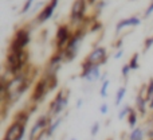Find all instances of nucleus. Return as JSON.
<instances>
[{
	"instance_id": "1",
	"label": "nucleus",
	"mask_w": 153,
	"mask_h": 140,
	"mask_svg": "<svg viewBox=\"0 0 153 140\" xmlns=\"http://www.w3.org/2000/svg\"><path fill=\"white\" fill-rule=\"evenodd\" d=\"M100 67L98 65H93V64H89L86 62L83 66V73H82V78L87 79L89 82H93V81H97L100 78Z\"/></svg>"
},
{
	"instance_id": "2",
	"label": "nucleus",
	"mask_w": 153,
	"mask_h": 140,
	"mask_svg": "<svg viewBox=\"0 0 153 140\" xmlns=\"http://www.w3.org/2000/svg\"><path fill=\"white\" fill-rule=\"evenodd\" d=\"M24 136V125L20 123H13L10 127L4 140H22Z\"/></svg>"
},
{
	"instance_id": "3",
	"label": "nucleus",
	"mask_w": 153,
	"mask_h": 140,
	"mask_svg": "<svg viewBox=\"0 0 153 140\" xmlns=\"http://www.w3.org/2000/svg\"><path fill=\"white\" fill-rule=\"evenodd\" d=\"M105 57H106V50L103 47H98V49H95V50L91 51V54L87 57L86 62L93 64V65H97V62L105 64Z\"/></svg>"
},
{
	"instance_id": "4",
	"label": "nucleus",
	"mask_w": 153,
	"mask_h": 140,
	"mask_svg": "<svg viewBox=\"0 0 153 140\" xmlns=\"http://www.w3.org/2000/svg\"><path fill=\"white\" fill-rule=\"evenodd\" d=\"M66 105H67V98H63V93H59L56 96L55 101L53 103V105H51V109H53L54 115H58L59 112H62L66 108Z\"/></svg>"
},
{
	"instance_id": "5",
	"label": "nucleus",
	"mask_w": 153,
	"mask_h": 140,
	"mask_svg": "<svg viewBox=\"0 0 153 140\" xmlns=\"http://www.w3.org/2000/svg\"><path fill=\"white\" fill-rule=\"evenodd\" d=\"M56 4H58V0H53V1H51L50 4H48L47 7H46L45 10L40 12V15H39V22H45V20H47V19H50V16L53 15L54 11H55Z\"/></svg>"
},
{
	"instance_id": "6",
	"label": "nucleus",
	"mask_w": 153,
	"mask_h": 140,
	"mask_svg": "<svg viewBox=\"0 0 153 140\" xmlns=\"http://www.w3.org/2000/svg\"><path fill=\"white\" fill-rule=\"evenodd\" d=\"M141 23V20L138 18H136V16H132V18H129V19H124V20H121L118 24H117V31H121L124 27H126V26H138V24Z\"/></svg>"
},
{
	"instance_id": "7",
	"label": "nucleus",
	"mask_w": 153,
	"mask_h": 140,
	"mask_svg": "<svg viewBox=\"0 0 153 140\" xmlns=\"http://www.w3.org/2000/svg\"><path fill=\"white\" fill-rule=\"evenodd\" d=\"M56 38H58V45H59V47H62V46H63L65 43L69 40V31H67L66 26L59 27L58 34H56Z\"/></svg>"
},
{
	"instance_id": "8",
	"label": "nucleus",
	"mask_w": 153,
	"mask_h": 140,
	"mask_svg": "<svg viewBox=\"0 0 153 140\" xmlns=\"http://www.w3.org/2000/svg\"><path fill=\"white\" fill-rule=\"evenodd\" d=\"M85 10V5H83V0H76L74 3V7H73V18H79L82 15Z\"/></svg>"
},
{
	"instance_id": "9",
	"label": "nucleus",
	"mask_w": 153,
	"mask_h": 140,
	"mask_svg": "<svg viewBox=\"0 0 153 140\" xmlns=\"http://www.w3.org/2000/svg\"><path fill=\"white\" fill-rule=\"evenodd\" d=\"M45 125H46V119H45V117H42V119H40L39 121H38L36 124H35V127L31 130V135H30V138H31V140L34 139L35 136H36V133L39 132V130H42V128L45 127Z\"/></svg>"
},
{
	"instance_id": "10",
	"label": "nucleus",
	"mask_w": 153,
	"mask_h": 140,
	"mask_svg": "<svg viewBox=\"0 0 153 140\" xmlns=\"http://www.w3.org/2000/svg\"><path fill=\"white\" fill-rule=\"evenodd\" d=\"M143 130H140V128H136V130H133V132L130 133L129 136V140H143Z\"/></svg>"
},
{
	"instance_id": "11",
	"label": "nucleus",
	"mask_w": 153,
	"mask_h": 140,
	"mask_svg": "<svg viewBox=\"0 0 153 140\" xmlns=\"http://www.w3.org/2000/svg\"><path fill=\"white\" fill-rule=\"evenodd\" d=\"M125 93H126V89H125V88H120L118 92H117V96H116V105L121 104L122 98L125 97Z\"/></svg>"
},
{
	"instance_id": "12",
	"label": "nucleus",
	"mask_w": 153,
	"mask_h": 140,
	"mask_svg": "<svg viewBox=\"0 0 153 140\" xmlns=\"http://www.w3.org/2000/svg\"><path fill=\"white\" fill-rule=\"evenodd\" d=\"M109 84H110V81H109V79H106V81H103L102 88H101V96H102V97H106V90H108Z\"/></svg>"
},
{
	"instance_id": "13",
	"label": "nucleus",
	"mask_w": 153,
	"mask_h": 140,
	"mask_svg": "<svg viewBox=\"0 0 153 140\" xmlns=\"http://www.w3.org/2000/svg\"><path fill=\"white\" fill-rule=\"evenodd\" d=\"M59 124H61V119H58L55 123H54L53 125H51L50 128H48V132H47V135H48V136H51V133H53L54 131H55L56 128H58V125H59Z\"/></svg>"
},
{
	"instance_id": "14",
	"label": "nucleus",
	"mask_w": 153,
	"mask_h": 140,
	"mask_svg": "<svg viewBox=\"0 0 153 140\" xmlns=\"http://www.w3.org/2000/svg\"><path fill=\"white\" fill-rule=\"evenodd\" d=\"M136 121H137V116H136V113H133V112H130V117H129V125H130V127H134V125H136Z\"/></svg>"
},
{
	"instance_id": "15",
	"label": "nucleus",
	"mask_w": 153,
	"mask_h": 140,
	"mask_svg": "<svg viewBox=\"0 0 153 140\" xmlns=\"http://www.w3.org/2000/svg\"><path fill=\"white\" fill-rule=\"evenodd\" d=\"M137 57H138V55L136 54V55L133 57L132 62L129 64V66H130V69H132V70H134V69H137V67H138V65H137Z\"/></svg>"
},
{
	"instance_id": "16",
	"label": "nucleus",
	"mask_w": 153,
	"mask_h": 140,
	"mask_svg": "<svg viewBox=\"0 0 153 140\" xmlns=\"http://www.w3.org/2000/svg\"><path fill=\"white\" fill-rule=\"evenodd\" d=\"M129 111H130V109L128 108V106H125V108H124V109H122V111H121V113L118 115V119H124V117H125V115H126V113H128V112H129Z\"/></svg>"
},
{
	"instance_id": "17",
	"label": "nucleus",
	"mask_w": 153,
	"mask_h": 140,
	"mask_svg": "<svg viewBox=\"0 0 153 140\" xmlns=\"http://www.w3.org/2000/svg\"><path fill=\"white\" fill-rule=\"evenodd\" d=\"M32 1H34V0H27V1H26V5H24V8H23V12H27V11L31 8Z\"/></svg>"
},
{
	"instance_id": "18",
	"label": "nucleus",
	"mask_w": 153,
	"mask_h": 140,
	"mask_svg": "<svg viewBox=\"0 0 153 140\" xmlns=\"http://www.w3.org/2000/svg\"><path fill=\"white\" fill-rule=\"evenodd\" d=\"M98 130H100V124H98V123H94V125H93V128H91V135L94 136L95 133L98 132Z\"/></svg>"
},
{
	"instance_id": "19",
	"label": "nucleus",
	"mask_w": 153,
	"mask_h": 140,
	"mask_svg": "<svg viewBox=\"0 0 153 140\" xmlns=\"http://www.w3.org/2000/svg\"><path fill=\"white\" fill-rule=\"evenodd\" d=\"M129 70H132V69H130V66H129V65H125V66L122 67V76L126 77L128 73H129Z\"/></svg>"
},
{
	"instance_id": "20",
	"label": "nucleus",
	"mask_w": 153,
	"mask_h": 140,
	"mask_svg": "<svg viewBox=\"0 0 153 140\" xmlns=\"http://www.w3.org/2000/svg\"><path fill=\"white\" fill-rule=\"evenodd\" d=\"M108 109H109L108 104H102V105H101V108H100V111H101V113H102V115H105V113H108Z\"/></svg>"
},
{
	"instance_id": "21",
	"label": "nucleus",
	"mask_w": 153,
	"mask_h": 140,
	"mask_svg": "<svg viewBox=\"0 0 153 140\" xmlns=\"http://www.w3.org/2000/svg\"><path fill=\"white\" fill-rule=\"evenodd\" d=\"M151 97H153V81L149 85V90H148V98H151Z\"/></svg>"
},
{
	"instance_id": "22",
	"label": "nucleus",
	"mask_w": 153,
	"mask_h": 140,
	"mask_svg": "<svg viewBox=\"0 0 153 140\" xmlns=\"http://www.w3.org/2000/svg\"><path fill=\"white\" fill-rule=\"evenodd\" d=\"M152 12H153V3L148 7V10H146V12H145V16H146V18H148V16H151Z\"/></svg>"
},
{
	"instance_id": "23",
	"label": "nucleus",
	"mask_w": 153,
	"mask_h": 140,
	"mask_svg": "<svg viewBox=\"0 0 153 140\" xmlns=\"http://www.w3.org/2000/svg\"><path fill=\"white\" fill-rule=\"evenodd\" d=\"M122 55H124V50H122V49H121V50H120V51H117V53L114 54V59H118V58H121Z\"/></svg>"
},
{
	"instance_id": "24",
	"label": "nucleus",
	"mask_w": 153,
	"mask_h": 140,
	"mask_svg": "<svg viewBox=\"0 0 153 140\" xmlns=\"http://www.w3.org/2000/svg\"><path fill=\"white\" fill-rule=\"evenodd\" d=\"M153 43V39H149V40H146V49L149 47V45H152Z\"/></svg>"
},
{
	"instance_id": "25",
	"label": "nucleus",
	"mask_w": 153,
	"mask_h": 140,
	"mask_svg": "<svg viewBox=\"0 0 153 140\" xmlns=\"http://www.w3.org/2000/svg\"><path fill=\"white\" fill-rule=\"evenodd\" d=\"M71 140H76V139H71Z\"/></svg>"
}]
</instances>
